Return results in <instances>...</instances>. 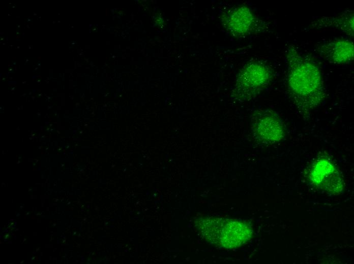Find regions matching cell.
I'll return each mask as SVG.
<instances>
[{
  "instance_id": "cell-1",
  "label": "cell",
  "mask_w": 354,
  "mask_h": 264,
  "mask_svg": "<svg viewBox=\"0 0 354 264\" xmlns=\"http://www.w3.org/2000/svg\"><path fill=\"white\" fill-rule=\"evenodd\" d=\"M287 93L298 111L307 116L326 97L322 74L317 62L292 44L284 52Z\"/></svg>"
},
{
  "instance_id": "cell-2",
  "label": "cell",
  "mask_w": 354,
  "mask_h": 264,
  "mask_svg": "<svg viewBox=\"0 0 354 264\" xmlns=\"http://www.w3.org/2000/svg\"><path fill=\"white\" fill-rule=\"evenodd\" d=\"M273 70L261 61H253L245 64L236 79L237 95L242 100H249L262 91L271 82Z\"/></svg>"
},
{
  "instance_id": "cell-3",
  "label": "cell",
  "mask_w": 354,
  "mask_h": 264,
  "mask_svg": "<svg viewBox=\"0 0 354 264\" xmlns=\"http://www.w3.org/2000/svg\"><path fill=\"white\" fill-rule=\"evenodd\" d=\"M309 178L313 185L328 193L339 194L343 190L344 182L340 173L327 158L321 157L313 162Z\"/></svg>"
},
{
  "instance_id": "cell-4",
  "label": "cell",
  "mask_w": 354,
  "mask_h": 264,
  "mask_svg": "<svg viewBox=\"0 0 354 264\" xmlns=\"http://www.w3.org/2000/svg\"><path fill=\"white\" fill-rule=\"evenodd\" d=\"M224 27L234 37L243 38L258 30L261 22L246 6L233 7L222 17Z\"/></svg>"
},
{
  "instance_id": "cell-5",
  "label": "cell",
  "mask_w": 354,
  "mask_h": 264,
  "mask_svg": "<svg viewBox=\"0 0 354 264\" xmlns=\"http://www.w3.org/2000/svg\"><path fill=\"white\" fill-rule=\"evenodd\" d=\"M253 124L254 136L259 141L273 144L282 141L285 137V129L278 114L271 110L258 112Z\"/></svg>"
},
{
  "instance_id": "cell-6",
  "label": "cell",
  "mask_w": 354,
  "mask_h": 264,
  "mask_svg": "<svg viewBox=\"0 0 354 264\" xmlns=\"http://www.w3.org/2000/svg\"><path fill=\"white\" fill-rule=\"evenodd\" d=\"M315 51L320 58L335 65L346 64L353 60V43L347 39L329 40L318 46Z\"/></svg>"
},
{
  "instance_id": "cell-7",
  "label": "cell",
  "mask_w": 354,
  "mask_h": 264,
  "mask_svg": "<svg viewBox=\"0 0 354 264\" xmlns=\"http://www.w3.org/2000/svg\"><path fill=\"white\" fill-rule=\"evenodd\" d=\"M253 233V229L248 222L226 219L221 231L220 244L227 249L239 247L250 240Z\"/></svg>"
},
{
  "instance_id": "cell-8",
  "label": "cell",
  "mask_w": 354,
  "mask_h": 264,
  "mask_svg": "<svg viewBox=\"0 0 354 264\" xmlns=\"http://www.w3.org/2000/svg\"><path fill=\"white\" fill-rule=\"evenodd\" d=\"M353 11L346 10L340 15L322 17L312 21L310 28L314 29L332 28L344 33L349 36H353Z\"/></svg>"
},
{
  "instance_id": "cell-9",
  "label": "cell",
  "mask_w": 354,
  "mask_h": 264,
  "mask_svg": "<svg viewBox=\"0 0 354 264\" xmlns=\"http://www.w3.org/2000/svg\"><path fill=\"white\" fill-rule=\"evenodd\" d=\"M226 219L214 217L201 218L195 222L200 236L212 245L220 244L222 227Z\"/></svg>"
}]
</instances>
